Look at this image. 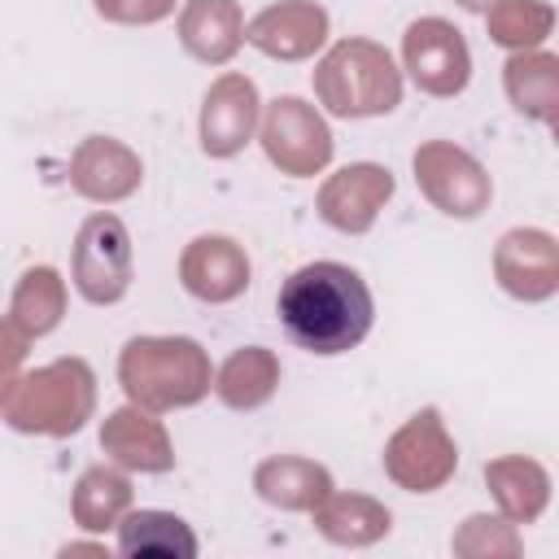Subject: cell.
I'll list each match as a JSON object with an SVG mask.
<instances>
[{"mask_svg":"<svg viewBox=\"0 0 559 559\" xmlns=\"http://www.w3.org/2000/svg\"><path fill=\"white\" fill-rule=\"evenodd\" d=\"M275 314L297 349L336 358L367 341L376 323V297L349 262L319 258V262L297 266L280 284Z\"/></svg>","mask_w":559,"mask_h":559,"instance_id":"1","label":"cell"},{"mask_svg":"<svg viewBox=\"0 0 559 559\" xmlns=\"http://www.w3.org/2000/svg\"><path fill=\"white\" fill-rule=\"evenodd\" d=\"M118 384L127 402L166 415L205 402L214 389V367L205 345L192 336H131L118 354Z\"/></svg>","mask_w":559,"mask_h":559,"instance_id":"2","label":"cell"},{"mask_svg":"<svg viewBox=\"0 0 559 559\" xmlns=\"http://www.w3.org/2000/svg\"><path fill=\"white\" fill-rule=\"evenodd\" d=\"M92 415H96V371L79 354L22 371L9 397L0 402V419L26 437H74Z\"/></svg>","mask_w":559,"mask_h":559,"instance_id":"3","label":"cell"},{"mask_svg":"<svg viewBox=\"0 0 559 559\" xmlns=\"http://www.w3.org/2000/svg\"><path fill=\"white\" fill-rule=\"evenodd\" d=\"M314 100L332 118H384L402 105V70L393 52L367 35L336 39L314 61Z\"/></svg>","mask_w":559,"mask_h":559,"instance_id":"4","label":"cell"},{"mask_svg":"<svg viewBox=\"0 0 559 559\" xmlns=\"http://www.w3.org/2000/svg\"><path fill=\"white\" fill-rule=\"evenodd\" d=\"M70 280H74L79 297L92 306H118L131 293L135 249H131V231L118 214L96 210L79 223L74 249H70Z\"/></svg>","mask_w":559,"mask_h":559,"instance_id":"5","label":"cell"},{"mask_svg":"<svg viewBox=\"0 0 559 559\" xmlns=\"http://www.w3.org/2000/svg\"><path fill=\"white\" fill-rule=\"evenodd\" d=\"M384 476L406 489V493H437L454 480L459 472V445L441 419L437 406H419L411 419H402L393 428V437L384 441Z\"/></svg>","mask_w":559,"mask_h":559,"instance_id":"6","label":"cell"},{"mask_svg":"<svg viewBox=\"0 0 559 559\" xmlns=\"http://www.w3.org/2000/svg\"><path fill=\"white\" fill-rule=\"evenodd\" d=\"M258 144L266 153V162L288 175V179H314L328 170L332 153H336V140H332V127L328 118L301 100V96H275L271 105H262V118H258Z\"/></svg>","mask_w":559,"mask_h":559,"instance_id":"7","label":"cell"},{"mask_svg":"<svg viewBox=\"0 0 559 559\" xmlns=\"http://www.w3.org/2000/svg\"><path fill=\"white\" fill-rule=\"evenodd\" d=\"M411 170H415V183L424 192V201L432 210H441L445 218H459V223H472L489 210L493 201V179L489 170L480 166V157H472L463 144L454 140H424L415 153H411Z\"/></svg>","mask_w":559,"mask_h":559,"instance_id":"8","label":"cell"},{"mask_svg":"<svg viewBox=\"0 0 559 559\" xmlns=\"http://www.w3.org/2000/svg\"><path fill=\"white\" fill-rule=\"evenodd\" d=\"M402 70L424 96L450 100L472 83V48L450 17H415L402 35Z\"/></svg>","mask_w":559,"mask_h":559,"instance_id":"9","label":"cell"},{"mask_svg":"<svg viewBox=\"0 0 559 559\" xmlns=\"http://www.w3.org/2000/svg\"><path fill=\"white\" fill-rule=\"evenodd\" d=\"M397 179L389 166L380 162H349L341 170H332L314 197L319 218L341 231V236H367L380 218V210L393 201Z\"/></svg>","mask_w":559,"mask_h":559,"instance_id":"10","label":"cell"},{"mask_svg":"<svg viewBox=\"0 0 559 559\" xmlns=\"http://www.w3.org/2000/svg\"><path fill=\"white\" fill-rule=\"evenodd\" d=\"M258 118H262V96L258 83L240 70L218 74L205 87L201 100V118H197V135H201V153L214 162L236 157L253 135H258Z\"/></svg>","mask_w":559,"mask_h":559,"instance_id":"11","label":"cell"},{"mask_svg":"<svg viewBox=\"0 0 559 559\" xmlns=\"http://www.w3.org/2000/svg\"><path fill=\"white\" fill-rule=\"evenodd\" d=\"M493 280L507 297L537 306L559 293V240L546 227H511L493 245Z\"/></svg>","mask_w":559,"mask_h":559,"instance_id":"12","label":"cell"},{"mask_svg":"<svg viewBox=\"0 0 559 559\" xmlns=\"http://www.w3.org/2000/svg\"><path fill=\"white\" fill-rule=\"evenodd\" d=\"M179 284L188 297H197L205 306H227V301L245 297V288L253 284V262L236 236L205 231V236H192L183 245Z\"/></svg>","mask_w":559,"mask_h":559,"instance_id":"13","label":"cell"},{"mask_svg":"<svg viewBox=\"0 0 559 559\" xmlns=\"http://www.w3.org/2000/svg\"><path fill=\"white\" fill-rule=\"evenodd\" d=\"M332 35V17L319 0H275L245 22V44L271 61H310Z\"/></svg>","mask_w":559,"mask_h":559,"instance_id":"14","label":"cell"},{"mask_svg":"<svg viewBox=\"0 0 559 559\" xmlns=\"http://www.w3.org/2000/svg\"><path fill=\"white\" fill-rule=\"evenodd\" d=\"M144 183L140 153L118 135H87L70 153V188L92 205H118Z\"/></svg>","mask_w":559,"mask_h":559,"instance_id":"15","label":"cell"},{"mask_svg":"<svg viewBox=\"0 0 559 559\" xmlns=\"http://www.w3.org/2000/svg\"><path fill=\"white\" fill-rule=\"evenodd\" d=\"M100 450L109 463H118L122 472H140V476H166L175 467V441L166 424L135 402L100 419Z\"/></svg>","mask_w":559,"mask_h":559,"instance_id":"16","label":"cell"},{"mask_svg":"<svg viewBox=\"0 0 559 559\" xmlns=\"http://www.w3.org/2000/svg\"><path fill=\"white\" fill-rule=\"evenodd\" d=\"M179 44L201 66H227L245 44V9H240V0H183V9H179Z\"/></svg>","mask_w":559,"mask_h":559,"instance_id":"17","label":"cell"},{"mask_svg":"<svg viewBox=\"0 0 559 559\" xmlns=\"http://www.w3.org/2000/svg\"><path fill=\"white\" fill-rule=\"evenodd\" d=\"M332 472L301 454H271L253 467V493L275 511H301L310 515L332 493Z\"/></svg>","mask_w":559,"mask_h":559,"instance_id":"18","label":"cell"},{"mask_svg":"<svg viewBox=\"0 0 559 559\" xmlns=\"http://www.w3.org/2000/svg\"><path fill=\"white\" fill-rule=\"evenodd\" d=\"M485 485L498 502V515L511 524H533L550 507V472L528 454H498L485 463Z\"/></svg>","mask_w":559,"mask_h":559,"instance_id":"19","label":"cell"},{"mask_svg":"<svg viewBox=\"0 0 559 559\" xmlns=\"http://www.w3.org/2000/svg\"><path fill=\"white\" fill-rule=\"evenodd\" d=\"M502 92L515 105V114L555 127L559 122V57L546 48L511 52L502 66Z\"/></svg>","mask_w":559,"mask_h":559,"instance_id":"20","label":"cell"},{"mask_svg":"<svg viewBox=\"0 0 559 559\" xmlns=\"http://www.w3.org/2000/svg\"><path fill=\"white\" fill-rule=\"evenodd\" d=\"M310 515H314V528H319L323 542L349 546V550L376 546L393 528V511L371 493H336L332 489Z\"/></svg>","mask_w":559,"mask_h":559,"instance_id":"21","label":"cell"},{"mask_svg":"<svg viewBox=\"0 0 559 559\" xmlns=\"http://www.w3.org/2000/svg\"><path fill=\"white\" fill-rule=\"evenodd\" d=\"M280 354L266 345H240L227 354V362L214 371V397L227 411H258L280 389Z\"/></svg>","mask_w":559,"mask_h":559,"instance_id":"22","label":"cell"},{"mask_svg":"<svg viewBox=\"0 0 559 559\" xmlns=\"http://www.w3.org/2000/svg\"><path fill=\"white\" fill-rule=\"evenodd\" d=\"M135 502V489H131V476L118 467V463H96L87 467L74 489H70V515L83 533H109L118 528V520L131 511Z\"/></svg>","mask_w":559,"mask_h":559,"instance_id":"23","label":"cell"},{"mask_svg":"<svg viewBox=\"0 0 559 559\" xmlns=\"http://www.w3.org/2000/svg\"><path fill=\"white\" fill-rule=\"evenodd\" d=\"M201 550L192 524L175 511H157V507H131L118 520V555L140 559V555H166V559H192Z\"/></svg>","mask_w":559,"mask_h":559,"instance_id":"24","label":"cell"},{"mask_svg":"<svg viewBox=\"0 0 559 559\" xmlns=\"http://www.w3.org/2000/svg\"><path fill=\"white\" fill-rule=\"evenodd\" d=\"M66 306H70V293H66V280L57 266H26L13 284V297H9V319L31 336H48L61 328L66 319Z\"/></svg>","mask_w":559,"mask_h":559,"instance_id":"25","label":"cell"},{"mask_svg":"<svg viewBox=\"0 0 559 559\" xmlns=\"http://www.w3.org/2000/svg\"><path fill=\"white\" fill-rule=\"evenodd\" d=\"M485 31L507 52L542 48L555 31V9L550 0H493L485 9Z\"/></svg>","mask_w":559,"mask_h":559,"instance_id":"26","label":"cell"},{"mask_svg":"<svg viewBox=\"0 0 559 559\" xmlns=\"http://www.w3.org/2000/svg\"><path fill=\"white\" fill-rule=\"evenodd\" d=\"M450 550L459 559H520L524 555V537H520V524H511L507 515L476 511L454 528Z\"/></svg>","mask_w":559,"mask_h":559,"instance_id":"27","label":"cell"},{"mask_svg":"<svg viewBox=\"0 0 559 559\" xmlns=\"http://www.w3.org/2000/svg\"><path fill=\"white\" fill-rule=\"evenodd\" d=\"M92 9L114 26H157L175 13V0H92Z\"/></svg>","mask_w":559,"mask_h":559,"instance_id":"28","label":"cell"},{"mask_svg":"<svg viewBox=\"0 0 559 559\" xmlns=\"http://www.w3.org/2000/svg\"><path fill=\"white\" fill-rule=\"evenodd\" d=\"M26 354H31V336H26L9 314H0V402H4L9 389L17 384Z\"/></svg>","mask_w":559,"mask_h":559,"instance_id":"29","label":"cell"},{"mask_svg":"<svg viewBox=\"0 0 559 559\" xmlns=\"http://www.w3.org/2000/svg\"><path fill=\"white\" fill-rule=\"evenodd\" d=\"M57 555H61V559H74V555H96V559H109V546H105V542H66Z\"/></svg>","mask_w":559,"mask_h":559,"instance_id":"30","label":"cell"},{"mask_svg":"<svg viewBox=\"0 0 559 559\" xmlns=\"http://www.w3.org/2000/svg\"><path fill=\"white\" fill-rule=\"evenodd\" d=\"M454 4H459V9H467V13H485L493 0H454Z\"/></svg>","mask_w":559,"mask_h":559,"instance_id":"31","label":"cell"}]
</instances>
